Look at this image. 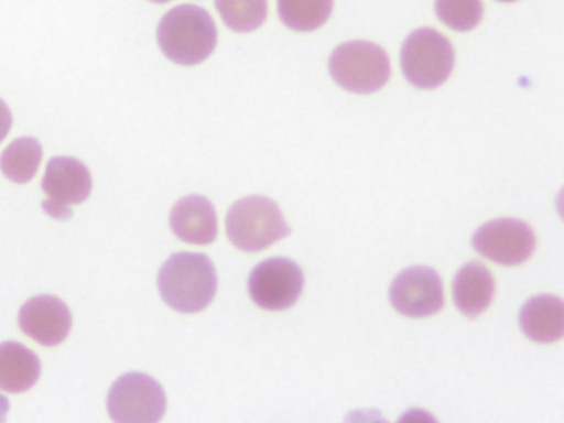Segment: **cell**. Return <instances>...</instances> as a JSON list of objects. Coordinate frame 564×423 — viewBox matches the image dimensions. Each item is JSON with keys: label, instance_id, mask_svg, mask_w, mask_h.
Returning a JSON list of instances; mask_svg holds the SVG:
<instances>
[{"label": "cell", "instance_id": "30bf717a", "mask_svg": "<svg viewBox=\"0 0 564 423\" xmlns=\"http://www.w3.org/2000/svg\"><path fill=\"white\" fill-rule=\"evenodd\" d=\"M392 306L409 317H425L444 305L443 283L435 270L425 265L401 271L389 290Z\"/></svg>", "mask_w": 564, "mask_h": 423}, {"label": "cell", "instance_id": "6da1fadb", "mask_svg": "<svg viewBox=\"0 0 564 423\" xmlns=\"http://www.w3.org/2000/svg\"><path fill=\"white\" fill-rule=\"evenodd\" d=\"M158 288L164 302L182 313L204 310L214 299L217 275L204 253L178 252L161 267Z\"/></svg>", "mask_w": 564, "mask_h": 423}, {"label": "cell", "instance_id": "8fae6325", "mask_svg": "<svg viewBox=\"0 0 564 423\" xmlns=\"http://www.w3.org/2000/svg\"><path fill=\"white\" fill-rule=\"evenodd\" d=\"M20 329L45 347L61 344L72 326L67 305L51 294H40L28 300L20 308Z\"/></svg>", "mask_w": 564, "mask_h": 423}, {"label": "cell", "instance_id": "5bb4252c", "mask_svg": "<svg viewBox=\"0 0 564 423\" xmlns=\"http://www.w3.org/2000/svg\"><path fill=\"white\" fill-rule=\"evenodd\" d=\"M494 291V278L481 262L464 264L454 276V303L468 317L478 316L489 306Z\"/></svg>", "mask_w": 564, "mask_h": 423}, {"label": "cell", "instance_id": "52a82bcc", "mask_svg": "<svg viewBox=\"0 0 564 423\" xmlns=\"http://www.w3.org/2000/svg\"><path fill=\"white\" fill-rule=\"evenodd\" d=\"M41 187L47 195L43 210L52 218L72 217L70 205L84 202L91 191V176L87 166L69 156H55L46 164Z\"/></svg>", "mask_w": 564, "mask_h": 423}, {"label": "cell", "instance_id": "2e32d148", "mask_svg": "<svg viewBox=\"0 0 564 423\" xmlns=\"http://www.w3.org/2000/svg\"><path fill=\"white\" fill-rule=\"evenodd\" d=\"M42 160L41 143L32 137L12 141L0 155V170L10 181L19 184L30 182Z\"/></svg>", "mask_w": 564, "mask_h": 423}, {"label": "cell", "instance_id": "8992f818", "mask_svg": "<svg viewBox=\"0 0 564 423\" xmlns=\"http://www.w3.org/2000/svg\"><path fill=\"white\" fill-rule=\"evenodd\" d=\"M165 409L162 386L141 372L119 377L107 397L108 413L117 423H155L162 419Z\"/></svg>", "mask_w": 564, "mask_h": 423}, {"label": "cell", "instance_id": "9c48e42d", "mask_svg": "<svg viewBox=\"0 0 564 423\" xmlns=\"http://www.w3.org/2000/svg\"><path fill=\"white\" fill-rule=\"evenodd\" d=\"M474 249L502 265L527 261L534 251L535 236L531 227L516 218H498L481 225L473 235Z\"/></svg>", "mask_w": 564, "mask_h": 423}, {"label": "cell", "instance_id": "603a6c76", "mask_svg": "<svg viewBox=\"0 0 564 423\" xmlns=\"http://www.w3.org/2000/svg\"><path fill=\"white\" fill-rule=\"evenodd\" d=\"M499 1L511 2V1H516V0H499Z\"/></svg>", "mask_w": 564, "mask_h": 423}, {"label": "cell", "instance_id": "4fadbf2b", "mask_svg": "<svg viewBox=\"0 0 564 423\" xmlns=\"http://www.w3.org/2000/svg\"><path fill=\"white\" fill-rule=\"evenodd\" d=\"M523 334L536 343H553L564 333V304L552 294H540L528 300L519 312Z\"/></svg>", "mask_w": 564, "mask_h": 423}, {"label": "cell", "instance_id": "d6986e66", "mask_svg": "<svg viewBox=\"0 0 564 423\" xmlns=\"http://www.w3.org/2000/svg\"><path fill=\"white\" fill-rule=\"evenodd\" d=\"M435 11L451 29L468 31L479 23L484 8L481 0H436Z\"/></svg>", "mask_w": 564, "mask_h": 423}, {"label": "cell", "instance_id": "3957f363", "mask_svg": "<svg viewBox=\"0 0 564 423\" xmlns=\"http://www.w3.org/2000/svg\"><path fill=\"white\" fill-rule=\"evenodd\" d=\"M226 232L231 243L247 252H256L291 234L280 207L264 196L243 197L229 208Z\"/></svg>", "mask_w": 564, "mask_h": 423}, {"label": "cell", "instance_id": "9a60e30c", "mask_svg": "<svg viewBox=\"0 0 564 423\" xmlns=\"http://www.w3.org/2000/svg\"><path fill=\"white\" fill-rule=\"evenodd\" d=\"M41 375V361L31 349L13 340L0 344V389L9 393L30 390Z\"/></svg>", "mask_w": 564, "mask_h": 423}, {"label": "cell", "instance_id": "ffe728a7", "mask_svg": "<svg viewBox=\"0 0 564 423\" xmlns=\"http://www.w3.org/2000/svg\"><path fill=\"white\" fill-rule=\"evenodd\" d=\"M12 126V116L7 104L0 99V142L7 137Z\"/></svg>", "mask_w": 564, "mask_h": 423}, {"label": "cell", "instance_id": "7c38bea8", "mask_svg": "<svg viewBox=\"0 0 564 423\" xmlns=\"http://www.w3.org/2000/svg\"><path fill=\"white\" fill-rule=\"evenodd\" d=\"M170 226L176 237L192 245H208L217 235V216L204 196L181 198L170 214Z\"/></svg>", "mask_w": 564, "mask_h": 423}, {"label": "cell", "instance_id": "ba28073f", "mask_svg": "<svg viewBox=\"0 0 564 423\" xmlns=\"http://www.w3.org/2000/svg\"><path fill=\"white\" fill-rule=\"evenodd\" d=\"M304 284L301 268L286 258H270L257 264L248 279L251 300L261 308L281 311L300 297Z\"/></svg>", "mask_w": 564, "mask_h": 423}, {"label": "cell", "instance_id": "e0dca14e", "mask_svg": "<svg viewBox=\"0 0 564 423\" xmlns=\"http://www.w3.org/2000/svg\"><path fill=\"white\" fill-rule=\"evenodd\" d=\"M333 9V0H278L281 21L292 30L313 31L322 26Z\"/></svg>", "mask_w": 564, "mask_h": 423}, {"label": "cell", "instance_id": "ac0fdd59", "mask_svg": "<svg viewBox=\"0 0 564 423\" xmlns=\"http://www.w3.org/2000/svg\"><path fill=\"white\" fill-rule=\"evenodd\" d=\"M225 24L236 32H251L265 21L267 0H215Z\"/></svg>", "mask_w": 564, "mask_h": 423}, {"label": "cell", "instance_id": "44dd1931", "mask_svg": "<svg viewBox=\"0 0 564 423\" xmlns=\"http://www.w3.org/2000/svg\"><path fill=\"white\" fill-rule=\"evenodd\" d=\"M9 401L8 399L0 393V423L6 421L7 413L9 411Z\"/></svg>", "mask_w": 564, "mask_h": 423}, {"label": "cell", "instance_id": "277c9868", "mask_svg": "<svg viewBox=\"0 0 564 423\" xmlns=\"http://www.w3.org/2000/svg\"><path fill=\"white\" fill-rule=\"evenodd\" d=\"M329 73L340 87L357 94H370L388 82L390 62L380 46L367 41H350L330 54Z\"/></svg>", "mask_w": 564, "mask_h": 423}, {"label": "cell", "instance_id": "7402d4cb", "mask_svg": "<svg viewBox=\"0 0 564 423\" xmlns=\"http://www.w3.org/2000/svg\"><path fill=\"white\" fill-rule=\"evenodd\" d=\"M152 2H155V3H163V2H167L170 0H150Z\"/></svg>", "mask_w": 564, "mask_h": 423}, {"label": "cell", "instance_id": "7a4b0ae2", "mask_svg": "<svg viewBox=\"0 0 564 423\" xmlns=\"http://www.w3.org/2000/svg\"><path fill=\"white\" fill-rule=\"evenodd\" d=\"M156 34L164 55L181 65L203 62L217 43L213 18L195 4H181L167 11L159 23Z\"/></svg>", "mask_w": 564, "mask_h": 423}, {"label": "cell", "instance_id": "5b68a950", "mask_svg": "<svg viewBox=\"0 0 564 423\" xmlns=\"http://www.w3.org/2000/svg\"><path fill=\"white\" fill-rule=\"evenodd\" d=\"M453 65L454 50L451 42L434 29L415 30L402 45V72L419 88L431 89L443 84Z\"/></svg>", "mask_w": 564, "mask_h": 423}]
</instances>
